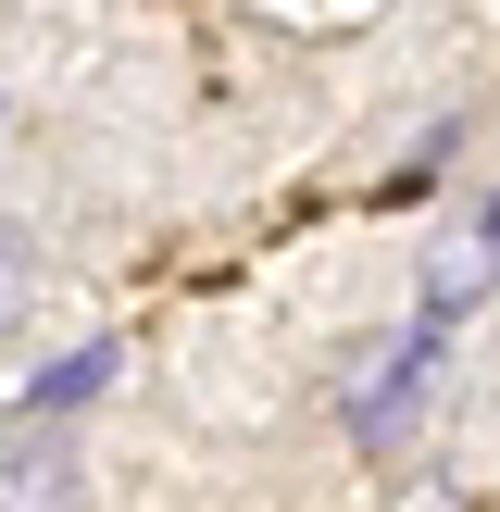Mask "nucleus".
<instances>
[{
    "label": "nucleus",
    "instance_id": "nucleus-1",
    "mask_svg": "<svg viewBox=\"0 0 500 512\" xmlns=\"http://www.w3.org/2000/svg\"><path fill=\"white\" fill-rule=\"evenodd\" d=\"M438 375H450V325H438V313H400L375 350H350V388H338V425H350V450H400Z\"/></svg>",
    "mask_w": 500,
    "mask_h": 512
},
{
    "label": "nucleus",
    "instance_id": "nucleus-2",
    "mask_svg": "<svg viewBox=\"0 0 500 512\" xmlns=\"http://www.w3.org/2000/svg\"><path fill=\"white\" fill-rule=\"evenodd\" d=\"M0 512H88L63 425H50V438H0Z\"/></svg>",
    "mask_w": 500,
    "mask_h": 512
},
{
    "label": "nucleus",
    "instance_id": "nucleus-3",
    "mask_svg": "<svg viewBox=\"0 0 500 512\" xmlns=\"http://www.w3.org/2000/svg\"><path fill=\"white\" fill-rule=\"evenodd\" d=\"M113 375H125L113 338H88V350H63V363H38V375H25V425H75L100 388H113Z\"/></svg>",
    "mask_w": 500,
    "mask_h": 512
},
{
    "label": "nucleus",
    "instance_id": "nucleus-4",
    "mask_svg": "<svg viewBox=\"0 0 500 512\" xmlns=\"http://www.w3.org/2000/svg\"><path fill=\"white\" fill-rule=\"evenodd\" d=\"M450 163H463V113H450V125H425V138H413V163H400V175H388V188H400V200H413V188H438V175H450Z\"/></svg>",
    "mask_w": 500,
    "mask_h": 512
},
{
    "label": "nucleus",
    "instance_id": "nucleus-5",
    "mask_svg": "<svg viewBox=\"0 0 500 512\" xmlns=\"http://www.w3.org/2000/svg\"><path fill=\"white\" fill-rule=\"evenodd\" d=\"M25 275H38V263H25V238H13V225H0V325L25 313Z\"/></svg>",
    "mask_w": 500,
    "mask_h": 512
}]
</instances>
